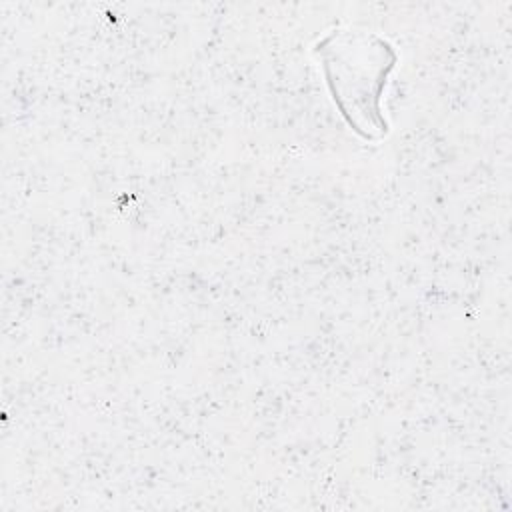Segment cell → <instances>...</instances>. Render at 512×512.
Returning a JSON list of instances; mask_svg holds the SVG:
<instances>
[{"label": "cell", "instance_id": "6da1fadb", "mask_svg": "<svg viewBox=\"0 0 512 512\" xmlns=\"http://www.w3.org/2000/svg\"><path fill=\"white\" fill-rule=\"evenodd\" d=\"M314 54L346 124L364 140H382L390 130L382 96L398 62L394 46L372 32L336 28L316 42Z\"/></svg>", "mask_w": 512, "mask_h": 512}]
</instances>
